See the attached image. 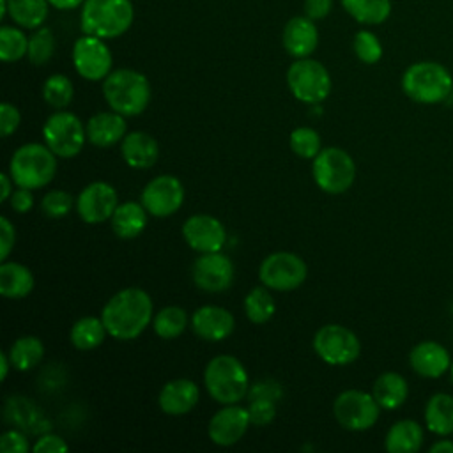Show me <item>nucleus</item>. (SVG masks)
<instances>
[{
    "instance_id": "f3484780",
    "label": "nucleus",
    "mask_w": 453,
    "mask_h": 453,
    "mask_svg": "<svg viewBox=\"0 0 453 453\" xmlns=\"http://www.w3.org/2000/svg\"><path fill=\"white\" fill-rule=\"evenodd\" d=\"M184 241L198 253L221 251L226 241L225 226L219 219L209 214H195L182 225Z\"/></svg>"
},
{
    "instance_id": "864d4df0",
    "label": "nucleus",
    "mask_w": 453,
    "mask_h": 453,
    "mask_svg": "<svg viewBox=\"0 0 453 453\" xmlns=\"http://www.w3.org/2000/svg\"><path fill=\"white\" fill-rule=\"evenodd\" d=\"M48 2H50L51 7H55L58 11H69V9L83 5L85 0H48Z\"/></svg>"
},
{
    "instance_id": "a211bd4d",
    "label": "nucleus",
    "mask_w": 453,
    "mask_h": 453,
    "mask_svg": "<svg viewBox=\"0 0 453 453\" xmlns=\"http://www.w3.org/2000/svg\"><path fill=\"white\" fill-rule=\"evenodd\" d=\"M250 423L251 419L248 409L228 403L211 418L207 434L214 444L232 446L246 434Z\"/></svg>"
},
{
    "instance_id": "cd10ccee",
    "label": "nucleus",
    "mask_w": 453,
    "mask_h": 453,
    "mask_svg": "<svg viewBox=\"0 0 453 453\" xmlns=\"http://www.w3.org/2000/svg\"><path fill=\"white\" fill-rule=\"evenodd\" d=\"M409 388L405 379L400 373L386 372L377 377L373 382V398L382 409H396L407 398Z\"/></svg>"
},
{
    "instance_id": "4be33fe9",
    "label": "nucleus",
    "mask_w": 453,
    "mask_h": 453,
    "mask_svg": "<svg viewBox=\"0 0 453 453\" xmlns=\"http://www.w3.org/2000/svg\"><path fill=\"white\" fill-rule=\"evenodd\" d=\"M87 140L96 147H111L126 136L124 115L117 111H99L87 122Z\"/></svg>"
},
{
    "instance_id": "2f4dec72",
    "label": "nucleus",
    "mask_w": 453,
    "mask_h": 453,
    "mask_svg": "<svg viewBox=\"0 0 453 453\" xmlns=\"http://www.w3.org/2000/svg\"><path fill=\"white\" fill-rule=\"evenodd\" d=\"M106 327L103 319L97 317H83L76 320L71 327L69 338L71 343L80 350H92L99 347L106 336Z\"/></svg>"
},
{
    "instance_id": "4c0bfd02",
    "label": "nucleus",
    "mask_w": 453,
    "mask_h": 453,
    "mask_svg": "<svg viewBox=\"0 0 453 453\" xmlns=\"http://www.w3.org/2000/svg\"><path fill=\"white\" fill-rule=\"evenodd\" d=\"M55 53V35L51 28L39 27L28 41V60L34 65H44Z\"/></svg>"
},
{
    "instance_id": "2eb2a0df",
    "label": "nucleus",
    "mask_w": 453,
    "mask_h": 453,
    "mask_svg": "<svg viewBox=\"0 0 453 453\" xmlns=\"http://www.w3.org/2000/svg\"><path fill=\"white\" fill-rule=\"evenodd\" d=\"M193 281L205 292H223L234 281V264L221 251L202 253L191 269Z\"/></svg>"
},
{
    "instance_id": "6ab92c4d",
    "label": "nucleus",
    "mask_w": 453,
    "mask_h": 453,
    "mask_svg": "<svg viewBox=\"0 0 453 453\" xmlns=\"http://www.w3.org/2000/svg\"><path fill=\"white\" fill-rule=\"evenodd\" d=\"M234 315L221 306L205 304L193 311L191 327L195 334L207 342H221L234 331Z\"/></svg>"
},
{
    "instance_id": "09e8293b",
    "label": "nucleus",
    "mask_w": 453,
    "mask_h": 453,
    "mask_svg": "<svg viewBox=\"0 0 453 453\" xmlns=\"http://www.w3.org/2000/svg\"><path fill=\"white\" fill-rule=\"evenodd\" d=\"M9 203L11 207L23 214V212H28L34 205V196H32V189H27V188H18L16 191H12V195L9 196Z\"/></svg>"
},
{
    "instance_id": "4d7b16f0",
    "label": "nucleus",
    "mask_w": 453,
    "mask_h": 453,
    "mask_svg": "<svg viewBox=\"0 0 453 453\" xmlns=\"http://www.w3.org/2000/svg\"><path fill=\"white\" fill-rule=\"evenodd\" d=\"M7 16V0H2V7H0V18Z\"/></svg>"
},
{
    "instance_id": "13d9d810",
    "label": "nucleus",
    "mask_w": 453,
    "mask_h": 453,
    "mask_svg": "<svg viewBox=\"0 0 453 453\" xmlns=\"http://www.w3.org/2000/svg\"><path fill=\"white\" fill-rule=\"evenodd\" d=\"M451 377H453V365H451Z\"/></svg>"
},
{
    "instance_id": "dca6fc26",
    "label": "nucleus",
    "mask_w": 453,
    "mask_h": 453,
    "mask_svg": "<svg viewBox=\"0 0 453 453\" xmlns=\"http://www.w3.org/2000/svg\"><path fill=\"white\" fill-rule=\"evenodd\" d=\"M76 209L85 223L106 221L117 209V191L104 180L90 182L78 195Z\"/></svg>"
},
{
    "instance_id": "ea45409f",
    "label": "nucleus",
    "mask_w": 453,
    "mask_h": 453,
    "mask_svg": "<svg viewBox=\"0 0 453 453\" xmlns=\"http://www.w3.org/2000/svg\"><path fill=\"white\" fill-rule=\"evenodd\" d=\"M354 53L365 64H375L382 57V44L370 30H359L354 35Z\"/></svg>"
},
{
    "instance_id": "e433bc0d",
    "label": "nucleus",
    "mask_w": 453,
    "mask_h": 453,
    "mask_svg": "<svg viewBox=\"0 0 453 453\" xmlns=\"http://www.w3.org/2000/svg\"><path fill=\"white\" fill-rule=\"evenodd\" d=\"M73 94H74L73 83L65 74H51L42 85L44 101L57 110L65 108L71 103Z\"/></svg>"
},
{
    "instance_id": "8fccbe9b",
    "label": "nucleus",
    "mask_w": 453,
    "mask_h": 453,
    "mask_svg": "<svg viewBox=\"0 0 453 453\" xmlns=\"http://www.w3.org/2000/svg\"><path fill=\"white\" fill-rule=\"evenodd\" d=\"M248 393H250V400H253V398L278 400L281 396V388L273 380H262V382L255 384Z\"/></svg>"
},
{
    "instance_id": "6e6552de",
    "label": "nucleus",
    "mask_w": 453,
    "mask_h": 453,
    "mask_svg": "<svg viewBox=\"0 0 453 453\" xmlns=\"http://www.w3.org/2000/svg\"><path fill=\"white\" fill-rule=\"evenodd\" d=\"M287 83L292 96L308 104L322 103L331 92L327 69L313 58H296L287 71Z\"/></svg>"
},
{
    "instance_id": "9d476101",
    "label": "nucleus",
    "mask_w": 453,
    "mask_h": 453,
    "mask_svg": "<svg viewBox=\"0 0 453 453\" xmlns=\"http://www.w3.org/2000/svg\"><path fill=\"white\" fill-rule=\"evenodd\" d=\"M313 349L327 365H349L357 359L361 345L357 336L340 324L322 326L313 336Z\"/></svg>"
},
{
    "instance_id": "f704fd0d",
    "label": "nucleus",
    "mask_w": 453,
    "mask_h": 453,
    "mask_svg": "<svg viewBox=\"0 0 453 453\" xmlns=\"http://www.w3.org/2000/svg\"><path fill=\"white\" fill-rule=\"evenodd\" d=\"M244 311L253 324H264L274 315L276 303L265 287H255L244 299Z\"/></svg>"
},
{
    "instance_id": "39448f33",
    "label": "nucleus",
    "mask_w": 453,
    "mask_h": 453,
    "mask_svg": "<svg viewBox=\"0 0 453 453\" xmlns=\"http://www.w3.org/2000/svg\"><path fill=\"white\" fill-rule=\"evenodd\" d=\"M209 395L219 403H237L250 391V380L242 363L228 354L212 357L203 372Z\"/></svg>"
},
{
    "instance_id": "0eeeda50",
    "label": "nucleus",
    "mask_w": 453,
    "mask_h": 453,
    "mask_svg": "<svg viewBox=\"0 0 453 453\" xmlns=\"http://www.w3.org/2000/svg\"><path fill=\"white\" fill-rule=\"evenodd\" d=\"M311 173L315 184L322 191L329 195H338L347 191L354 184L356 165L343 149L327 147L313 157Z\"/></svg>"
},
{
    "instance_id": "c03bdc74",
    "label": "nucleus",
    "mask_w": 453,
    "mask_h": 453,
    "mask_svg": "<svg viewBox=\"0 0 453 453\" xmlns=\"http://www.w3.org/2000/svg\"><path fill=\"white\" fill-rule=\"evenodd\" d=\"M2 453H27L30 449L28 439L18 430H7L0 437Z\"/></svg>"
},
{
    "instance_id": "5fc2aeb1",
    "label": "nucleus",
    "mask_w": 453,
    "mask_h": 453,
    "mask_svg": "<svg viewBox=\"0 0 453 453\" xmlns=\"http://www.w3.org/2000/svg\"><path fill=\"white\" fill-rule=\"evenodd\" d=\"M441 451H448V453H453V442L449 441H439L435 442L432 448H430V453H441Z\"/></svg>"
},
{
    "instance_id": "7c9ffc66",
    "label": "nucleus",
    "mask_w": 453,
    "mask_h": 453,
    "mask_svg": "<svg viewBox=\"0 0 453 453\" xmlns=\"http://www.w3.org/2000/svg\"><path fill=\"white\" fill-rule=\"evenodd\" d=\"M342 7L361 25H380L391 14V0H340Z\"/></svg>"
},
{
    "instance_id": "393cba45",
    "label": "nucleus",
    "mask_w": 453,
    "mask_h": 453,
    "mask_svg": "<svg viewBox=\"0 0 453 453\" xmlns=\"http://www.w3.org/2000/svg\"><path fill=\"white\" fill-rule=\"evenodd\" d=\"M34 288L32 271L18 262H2L0 265V294L7 299H21Z\"/></svg>"
},
{
    "instance_id": "20e7f679",
    "label": "nucleus",
    "mask_w": 453,
    "mask_h": 453,
    "mask_svg": "<svg viewBox=\"0 0 453 453\" xmlns=\"http://www.w3.org/2000/svg\"><path fill=\"white\" fill-rule=\"evenodd\" d=\"M9 173L18 188L39 189L57 173V156L42 143L21 145L9 161Z\"/></svg>"
},
{
    "instance_id": "49530a36",
    "label": "nucleus",
    "mask_w": 453,
    "mask_h": 453,
    "mask_svg": "<svg viewBox=\"0 0 453 453\" xmlns=\"http://www.w3.org/2000/svg\"><path fill=\"white\" fill-rule=\"evenodd\" d=\"M34 453H62L67 451V444L62 437L55 434H42L35 444H34Z\"/></svg>"
},
{
    "instance_id": "f257e3e1",
    "label": "nucleus",
    "mask_w": 453,
    "mask_h": 453,
    "mask_svg": "<svg viewBox=\"0 0 453 453\" xmlns=\"http://www.w3.org/2000/svg\"><path fill=\"white\" fill-rule=\"evenodd\" d=\"M101 319L113 338L134 340L152 320V301L142 288H124L108 299Z\"/></svg>"
},
{
    "instance_id": "c85d7f7f",
    "label": "nucleus",
    "mask_w": 453,
    "mask_h": 453,
    "mask_svg": "<svg viewBox=\"0 0 453 453\" xmlns=\"http://www.w3.org/2000/svg\"><path fill=\"white\" fill-rule=\"evenodd\" d=\"M48 0H7V16L21 28L35 30L48 18Z\"/></svg>"
},
{
    "instance_id": "a18cd8bd",
    "label": "nucleus",
    "mask_w": 453,
    "mask_h": 453,
    "mask_svg": "<svg viewBox=\"0 0 453 453\" xmlns=\"http://www.w3.org/2000/svg\"><path fill=\"white\" fill-rule=\"evenodd\" d=\"M19 120H21V115H19L18 108L11 103H2V106H0V134L4 138L12 134L18 129Z\"/></svg>"
},
{
    "instance_id": "473e14b6",
    "label": "nucleus",
    "mask_w": 453,
    "mask_h": 453,
    "mask_svg": "<svg viewBox=\"0 0 453 453\" xmlns=\"http://www.w3.org/2000/svg\"><path fill=\"white\" fill-rule=\"evenodd\" d=\"M7 354H9L11 365L16 370L27 372L35 368L42 361L44 345L37 336H21L11 345V350Z\"/></svg>"
},
{
    "instance_id": "f03ea898",
    "label": "nucleus",
    "mask_w": 453,
    "mask_h": 453,
    "mask_svg": "<svg viewBox=\"0 0 453 453\" xmlns=\"http://www.w3.org/2000/svg\"><path fill=\"white\" fill-rule=\"evenodd\" d=\"M133 18L131 0H85L80 12V27L87 35L115 39L127 32Z\"/></svg>"
},
{
    "instance_id": "aec40b11",
    "label": "nucleus",
    "mask_w": 453,
    "mask_h": 453,
    "mask_svg": "<svg viewBox=\"0 0 453 453\" xmlns=\"http://www.w3.org/2000/svg\"><path fill=\"white\" fill-rule=\"evenodd\" d=\"M281 41L288 55L296 58H306L315 51L319 44V30L311 18L294 16L287 21Z\"/></svg>"
},
{
    "instance_id": "b1692460",
    "label": "nucleus",
    "mask_w": 453,
    "mask_h": 453,
    "mask_svg": "<svg viewBox=\"0 0 453 453\" xmlns=\"http://www.w3.org/2000/svg\"><path fill=\"white\" fill-rule=\"evenodd\" d=\"M122 157L131 168H150L157 161V142L143 131L127 133L122 138Z\"/></svg>"
},
{
    "instance_id": "412c9836",
    "label": "nucleus",
    "mask_w": 453,
    "mask_h": 453,
    "mask_svg": "<svg viewBox=\"0 0 453 453\" xmlns=\"http://www.w3.org/2000/svg\"><path fill=\"white\" fill-rule=\"evenodd\" d=\"M200 391L198 386L189 379H175L166 382L157 396L159 407L165 414L170 416H182L193 411L198 403Z\"/></svg>"
},
{
    "instance_id": "c9c22d12",
    "label": "nucleus",
    "mask_w": 453,
    "mask_h": 453,
    "mask_svg": "<svg viewBox=\"0 0 453 453\" xmlns=\"http://www.w3.org/2000/svg\"><path fill=\"white\" fill-rule=\"evenodd\" d=\"M28 37L18 27H0V58L4 62H18L28 53Z\"/></svg>"
},
{
    "instance_id": "1a4fd4ad",
    "label": "nucleus",
    "mask_w": 453,
    "mask_h": 453,
    "mask_svg": "<svg viewBox=\"0 0 453 453\" xmlns=\"http://www.w3.org/2000/svg\"><path fill=\"white\" fill-rule=\"evenodd\" d=\"M42 136L55 156L67 159L78 156L83 149L87 129L74 113L62 110L48 117L42 126Z\"/></svg>"
},
{
    "instance_id": "6e6d98bb",
    "label": "nucleus",
    "mask_w": 453,
    "mask_h": 453,
    "mask_svg": "<svg viewBox=\"0 0 453 453\" xmlns=\"http://www.w3.org/2000/svg\"><path fill=\"white\" fill-rule=\"evenodd\" d=\"M9 365H11L9 354H7V352H0V377H2V379H5V377H7Z\"/></svg>"
},
{
    "instance_id": "9b49d317",
    "label": "nucleus",
    "mask_w": 453,
    "mask_h": 453,
    "mask_svg": "<svg viewBox=\"0 0 453 453\" xmlns=\"http://www.w3.org/2000/svg\"><path fill=\"white\" fill-rule=\"evenodd\" d=\"M379 409L380 405L373 395L359 389H347L340 393L333 403L336 421L352 432H361L373 426L379 418Z\"/></svg>"
},
{
    "instance_id": "c756f323",
    "label": "nucleus",
    "mask_w": 453,
    "mask_h": 453,
    "mask_svg": "<svg viewBox=\"0 0 453 453\" xmlns=\"http://www.w3.org/2000/svg\"><path fill=\"white\" fill-rule=\"evenodd\" d=\"M425 421L434 434L446 435L453 432V396L444 393L434 395L426 403Z\"/></svg>"
},
{
    "instance_id": "79ce46f5",
    "label": "nucleus",
    "mask_w": 453,
    "mask_h": 453,
    "mask_svg": "<svg viewBox=\"0 0 453 453\" xmlns=\"http://www.w3.org/2000/svg\"><path fill=\"white\" fill-rule=\"evenodd\" d=\"M73 207V196L67 191L53 189L42 196L41 209L50 218H64Z\"/></svg>"
},
{
    "instance_id": "f8f14e48",
    "label": "nucleus",
    "mask_w": 453,
    "mask_h": 453,
    "mask_svg": "<svg viewBox=\"0 0 453 453\" xmlns=\"http://www.w3.org/2000/svg\"><path fill=\"white\" fill-rule=\"evenodd\" d=\"M308 269L304 260L290 251H276L260 264V281L273 290H294L306 280Z\"/></svg>"
},
{
    "instance_id": "3c124183",
    "label": "nucleus",
    "mask_w": 453,
    "mask_h": 453,
    "mask_svg": "<svg viewBox=\"0 0 453 453\" xmlns=\"http://www.w3.org/2000/svg\"><path fill=\"white\" fill-rule=\"evenodd\" d=\"M333 9V0H304V16L315 19L326 18Z\"/></svg>"
},
{
    "instance_id": "5701e85b",
    "label": "nucleus",
    "mask_w": 453,
    "mask_h": 453,
    "mask_svg": "<svg viewBox=\"0 0 453 453\" xmlns=\"http://www.w3.org/2000/svg\"><path fill=\"white\" fill-rule=\"evenodd\" d=\"M411 366L423 377H439L449 366L448 350L437 342H421L409 354Z\"/></svg>"
},
{
    "instance_id": "4468645a",
    "label": "nucleus",
    "mask_w": 453,
    "mask_h": 453,
    "mask_svg": "<svg viewBox=\"0 0 453 453\" xmlns=\"http://www.w3.org/2000/svg\"><path fill=\"white\" fill-rule=\"evenodd\" d=\"M184 202V186L173 175L154 177L142 191V203L156 218L172 216Z\"/></svg>"
},
{
    "instance_id": "58836bf2",
    "label": "nucleus",
    "mask_w": 453,
    "mask_h": 453,
    "mask_svg": "<svg viewBox=\"0 0 453 453\" xmlns=\"http://www.w3.org/2000/svg\"><path fill=\"white\" fill-rule=\"evenodd\" d=\"M290 149L294 154L304 159H313L322 149H320V136L311 127H296L290 133Z\"/></svg>"
},
{
    "instance_id": "a878e982",
    "label": "nucleus",
    "mask_w": 453,
    "mask_h": 453,
    "mask_svg": "<svg viewBox=\"0 0 453 453\" xmlns=\"http://www.w3.org/2000/svg\"><path fill=\"white\" fill-rule=\"evenodd\" d=\"M111 228L120 239H133L140 235L147 225V209L138 202H126L117 205L111 214Z\"/></svg>"
},
{
    "instance_id": "ddd939ff",
    "label": "nucleus",
    "mask_w": 453,
    "mask_h": 453,
    "mask_svg": "<svg viewBox=\"0 0 453 453\" xmlns=\"http://www.w3.org/2000/svg\"><path fill=\"white\" fill-rule=\"evenodd\" d=\"M73 64L81 78L99 81L111 73L113 57L104 39L85 34L73 46Z\"/></svg>"
},
{
    "instance_id": "bb28decb",
    "label": "nucleus",
    "mask_w": 453,
    "mask_h": 453,
    "mask_svg": "<svg viewBox=\"0 0 453 453\" xmlns=\"http://www.w3.org/2000/svg\"><path fill=\"white\" fill-rule=\"evenodd\" d=\"M423 442V430L412 419L396 421L386 435V449L389 453H414Z\"/></svg>"
},
{
    "instance_id": "37998d69",
    "label": "nucleus",
    "mask_w": 453,
    "mask_h": 453,
    "mask_svg": "<svg viewBox=\"0 0 453 453\" xmlns=\"http://www.w3.org/2000/svg\"><path fill=\"white\" fill-rule=\"evenodd\" d=\"M274 402L276 400H271V398H253L250 407H248L251 423L260 425V426L267 425L274 418V414H276Z\"/></svg>"
},
{
    "instance_id": "7ed1b4c3",
    "label": "nucleus",
    "mask_w": 453,
    "mask_h": 453,
    "mask_svg": "<svg viewBox=\"0 0 453 453\" xmlns=\"http://www.w3.org/2000/svg\"><path fill=\"white\" fill-rule=\"evenodd\" d=\"M103 94L110 108L124 117L140 115L150 101L149 80L134 69H115L103 83Z\"/></svg>"
},
{
    "instance_id": "72a5a7b5",
    "label": "nucleus",
    "mask_w": 453,
    "mask_h": 453,
    "mask_svg": "<svg viewBox=\"0 0 453 453\" xmlns=\"http://www.w3.org/2000/svg\"><path fill=\"white\" fill-rule=\"evenodd\" d=\"M186 324H188V315L180 306H166L159 310L152 319L154 333L165 340H172L182 334V331L186 329Z\"/></svg>"
},
{
    "instance_id": "423d86ee",
    "label": "nucleus",
    "mask_w": 453,
    "mask_h": 453,
    "mask_svg": "<svg viewBox=\"0 0 453 453\" xmlns=\"http://www.w3.org/2000/svg\"><path fill=\"white\" fill-rule=\"evenodd\" d=\"M402 88L416 103L435 104L453 92L449 71L439 62H416L409 65L402 76Z\"/></svg>"
},
{
    "instance_id": "603ef678",
    "label": "nucleus",
    "mask_w": 453,
    "mask_h": 453,
    "mask_svg": "<svg viewBox=\"0 0 453 453\" xmlns=\"http://www.w3.org/2000/svg\"><path fill=\"white\" fill-rule=\"evenodd\" d=\"M12 184H14V180H12L11 173H7V172H2V173H0V186H2L0 202H5V200H9V196L12 195Z\"/></svg>"
},
{
    "instance_id": "a19ab883",
    "label": "nucleus",
    "mask_w": 453,
    "mask_h": 453,
    "mask_svg": "<svg viewBox=\"0 0 453 453\" xmlns=\"http://www.w3.org/2000/svg\"><path fill=\"white\" fill-rule=\"evenodd\" d=\"M39 409L34 407L32 402H27L25 398H11L7 402V414H12V418H9L12 423H16L19 428H32V430H37L34 426V423L37 421V412Z\"/></svg>"
},
{
    "instance_id": "de8ad7c7",
    "label": "nucleus",
    "mask_w": 453,
    "mask_h": 453,
    "mask_svg": "<svg viewBox=\"0 0 453 453\" xmlns=\"http://www.w3.org/2000/svg\"><path fill=\"white\" fill-rule=\"evenodd\" d=\"M14 241H16V232H14V226L11 225V221L2 216L0 218V244H2V250H0V260L5 262L12 246H14Z\"/></svg>"
}]
</instances>
